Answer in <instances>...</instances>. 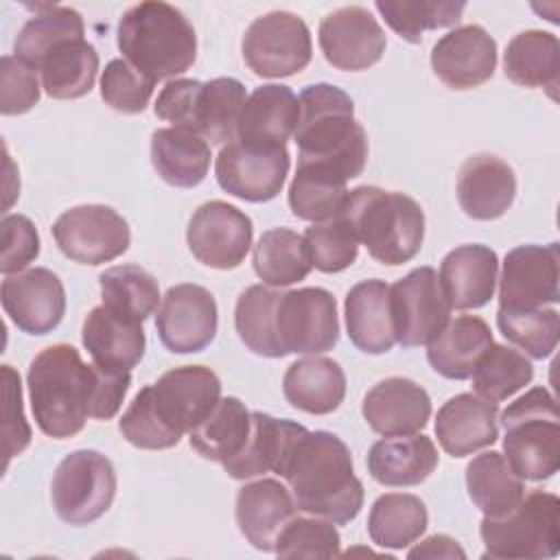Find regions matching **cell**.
<instances>
[{
	"instance_id": "6da1fadb",
	"label": "cell",
	"mask_w": 560,
	"mask_h": 560,
	"mask_svg": "<svg viewBox=\"0 0 560 560\" xmlns=\"http://www.w3.org/2000/svg\"><path fill=\"white\" fill-rule=\"evenodd\" d=\"M131 385L129 372H107L85 363L70 343H52L28 365V400L39 431L55 440L77 435L88 418L118 413Z\"/></svg>"
},
{
	"instance_id": "7a4b0ae2",
	"label": "cell",
	"mask_w": 560,
	"mask_h": 560,
	"mask_svg": "<svg viewBox=\"0 0 560 560\" xmlns=\"http://www.w3.org/2000/svg\"><path fill=\"white\" fill-rule=\"evenodd\" d=\"M298 510L346 525L363 508V483L354 475L350 448L330 431H302L278 472Z\"/></svg>"
},
{
	"instance_id": "3957f363",
	"label": "cell",
	"mask_w": 560,
	"mask_h": 560,
	"mask_svg": "<svg viewBox=\"0 0 560 560\" xmlns=\"http://www.w3.org/2000/svg\"><path fill=\"white\" fill-rule=\"evenodd\" d=\"M293 131L298 162L354 179L368 162V136L354 118L352 98L337 85L313 83L302 90Z\"/></svg>"
},
{
	"instance_id": "277c9868",
	"label": "cell",
	"mask_w": 560,
	"mask_h": 560,
	"mask_svg": "<svg viewBox=\"0 0 560 560\" xmlns=\"http://www.w3.org/2000/svg\"><path fill=\"white\" fill-rule=\"evenodd\" d=\"M118 50L155 83L184 74L197 59V35L188 18L168 2H140L127 9L116 31Z\"/></svg>"
},
{
	"instance_id": "5b68a950",
	"label": "cell",
	"mask_w": 560,
	"mask_h": 560,
	"mask_svg": "<svg viewBox=\"0 0 560 560\" xmlns=\"http://www.w3.org/2000/svg\"><path fill=\"white\" fill-rule=\"evenodd\" d=\"M337 217L352 228L374 260L389 267L409 262L424 241V212L405 192L359 186L348 190Z\"/></svg>"
},
{
	"instance_id": "8992f818",
	"label": "cell",
	"mask_w": 560,
	"mask_h": 560,
	"mask_svg": "<svg viewBox=\"0 0 560 560\" xmlns=\"http://www.w3.org/2000/svg\"><path fill=\"white\" fill-rule=\"evenodd\" d=\"M503 457L527 481L551 479L560 468V413L547 387H532L501 411Z\"/></svg>"
},
{
	"instance_id": "52a82bcc",
	"label": "cell",
	"mask_w": 560,
	"mask_h": 560,
	"mask_svg": "<svg viewBox=\"0 0 560 560\" xmlns=\"http://www.w3.org/2000/svg\"><path fill=\"white\" fill-rule=\"evenodd\" d=\"M560 499L553 492L532 490L503 516H483L479 534L483 558L538 560L560 551Z\"/></svg>"
},
{
	"instance_id": "ba28073f",
	"label": "cell",
	"mask_w": 560,
	"mask_h": 560,
	"mask_svg": "<svg viewBox=\"0 0 560 560\" xmlns=\"http://www.w3.org/2000/svg\"><path fill=\"white\" fill-rule=\"evenodd\" d=\"M116 470L109 457L81 448L66 455L50 483L52 508L68 525H88L101 518L116 497Z\"/></svg>"
},
{
	"instance_id": "9c48e42d",
	"label": "cell",
	"mask_w": 560,
	"mask_h": 560,
	"mask_svg": "<svg viewBox=\"0 0 560 560\" xmlns=\"http://www.w3.org/2000/svg\"><path fill=\"white\" fill-rule=\"evenodd\" d=\"M276 341L287 354H319L339 341L337 300L322 287H302L280 293L273 313Z\"/></svg>"
},
{
	"instance_id": "30bf717a",
	"label": "cell",
	"mask_w": 560,
	"mask_h": 560,
	"mask_svg": "<svg viewBox=\"0 0 560 560\" xmlns=\"http://www.w3.org/2000/svg\"><path fill=\"white\" fill-rule=\"evenodd\" d=\"M247 68L265 79H282L302 72L313 57L306 22L291 11H269L256 18L243 35Z\"/></svg>"
},
{
	"instance_id": "8fae6325",
	"label": "cell",
	"mask_w": 560,
	"mask_h": 560,
	"mask_svg": "<svg viewBox=\"0 0 560 560\" xmlns=\"http://www.w3.org/2000/svg\"><path fill=\"white\" fill-rule=\"evenodd\" d=\"M389 313L396 343L427 346L451 319V304L433 267L411 269L389 287Z\"/></svg>"
},
{
	"instance_id": "7c38bea8",
	"label": "cell",
	"mask_w": 560,
	"mask_h": 560,
	"mask_svg": "<svg viewBox=\"0 0 560 560\" xmlns=\"http://www.w3.org/2000/svg\"><path fill=\"white\" fill-rule=\"evenodd\" d=\"M61 254L81 265H103L129 249V223L109 206L83 203L66 210L52 225Z\"/></svg>"
},
{
	"instance_id": "4fadbf2b",
	"label": "cell",
	"mask_w": 560,
	"mask_h": 560,
	"mask_svg": "<svg viewBox=\"0 0 560 560\" xmlns=\"http://www.w3.org/2000/svg\"><path fill=\"white\" fill-rule=\"evenodd\" d=\"M289 166L287 147H258L232 140L217 155L214 177L228 195L262 203L280 195Z\"/></svg>"
},
{
	"instance_id": "5bb4252c",
	"label": "cell",
	"mask_w": 560,
	"mask_h": 560,
	"mask_svg": "<svg viewBox=\"0 0 560 560\" xmlns=\"http://www.w3.org/2000/svg\"><path fill=\"white\" fill-rule=\"evenodd\" d=\"M149 387L151 407L179 440L190 433L221 400V381L206 365H179Z\"/></svg>"
},
{
	"instance_id": "9a60e30c",
	"label": "cell",
	"mask_w": 560,
	"mask_h": 560,
	"mask_svg": "<svg viewBox=\"0 0 560 560\" xmlns=\"http://www.w3.org/2000/svg\"><path fill=\"white\" fill-rule=\"evenodd\" d=\"M252 219L236 206L212 199L201 203L186 228L190 254L212 269H236L252 247Z\"/></svg>"
},
{
	"instance_id": "2e32d148",
	"label": "cell",
	"mask_w": 560,
	"mask_h": 560,
	"mask_svg": "<svg viewBox=\"0 0 560 560\" xmlns=\"http://www.w3.org/2000/svg\"><path fill=\"white\" fill-rule=\"evenodd\" d=\"M219 308L214 295L199 284H175L162 298L155 330L162 346L175 354L201 352L217 335Z\"/></svg>"
},
{
	"instance_id": "e0dca14e",
	"label": "cell",
	"mask_w": 560,
	"mask_h": 560,
	"mask_svg": "<svg viewBox=\"0 0 560 560\" xmlns=\"http://www.w3.org/2000/svg\"><path fill=\"white\" fill-rule=\"evenodd\" d=\"M558 243L521 245L505 254L499 278V306L540 308L560 300Z\"/></svg>"
},
{
	"instance_id": "ac0fdd59",
	"label": "cell",
	"mask_w": 560,
	"mask_h": 560,
	"mask_svg": "<svg viewBox=\"0 0 560 560\" xmlns=\"http://www.w3.org/2000/svg\"><path fill=\"white\" fill-rule=\"evenodd\" d=\"M385 46L387 39L381 24L365 7H339L319 22V48L337 70H368L383 57Z\"/></svg>"
},
{
	"instance_id": "d6986e66",
	"label": "cell",
	"mask_w": 560,
	"mask_h": 560,
	"mask_svg": "<svg viewBox=\"0 0 560 560\" xmlns=\"http://www.w3.org/2000/svg\"><path fill=\"white\" fill-rule=\"evenodd\" d=\"M0 302L9 319L26 335H48L66 315L63 282L46 267L7 276L0 287Z\"/></svg>"
},
{
	"instance_id": "ffe728a7",
	"label": "cell",
	"mask_w": 560,
	"mask_h": 560,
	"mask_svg": "<svg viewBox=\"0 0 560 560\" xmlns=\"http://www.w3.org/2000/svg\"><path fill=\"white\" fill-rule=\"evenodd\" d=\"M435 77L451 90H472L497 68V42L479 24H466L442 35L431 50Z\"/></svg>"
},
{
	"instance_id": "44dd1931",
	"label": "cell",
	"mask_w": 560,
	"mask_h": 560,
	"mask_svg": "<svg viewBox=\"0 0 560 560\" xmlns=\"http://www.w3.org/2000/svg\"><path fill=\"white\" fill-rule=\"evenodd\" d=\"M361 413L378 435H409L427 427L431 398L422 385L405 376L378 381L365 396Z\"/></svg>"
},
{
	"instance_id": "7402d4cb",
	"label": "cell",
	"mask_w": 560,
	"mask_h": 560,
	"mask_svg": "<svg viewBox=\"0 0 560 560\" xmlns=\"http://www.w3.org/2000/svg\"><path fill=\"white\" fill-rule=\"evenodd\" d=\"M298 505L291 490L278 479H256L236 492V525L245 540L258 551H273L280 532L295 516Z\"/></svg>"
},
{
	"instance_id": "603a6c76",
	"label": "cell",
	"mask_w": 560,
	"mask_h": 560,
	"mask_svg": "<svg viewBox=\"0 0 560 560\" xmlns=\"http://www.w3.org/2000/svg\"><path fill=\"white\" fill-rule=\"evenodd\" d=\"M516 197L514 168L492 153L470 155L457 173V201L466 217L492 221L503 217Z\"/></svg>"
},
{
	"instance_id": "cb8c5ba5",
	"label": "cell",
	"mask_w": 560,
	"mask_h": 560,
	"mask_svg": "<svg viewBox=\"0 0 560 560\" xmlns=\"http://www.w3.org/2000/svg\"><path fill=\"white\" fill-rule=\"evenodd\" d=\"M81 341L92 363L107 372H131L144 357V328L105 304L94 306L81 326Z\"/></svg>"
},
{
	"instance_id": "d4e9b609",
	"label": "cell",
	"mask_w": 560,
	"mask_h": 560,
	"mask_svg": "<svg viewBox=\"0 0 560 560\" xmlns=\"http://www.w3.org/2000/svg\"><path fill=\"white\" fill-rule=\"evenodd\" d=\"M497 402L477 394H457L448 398L435 416V435L440 446L453 457H466L492 446L499 438Z\"/></svg>"
},
{
	"instance_id": "484cf974",
	"label": "cell",
	"mask_w": 560,
	"mask_h": 560,
	"mask_svg": "<svg viewBox=\"0 0 560 560\" xmlns=\"http://www.w3.org/2000/svg\"><path fill=\"white\" fill-rule=\"evenodd\" d=\"M499 258L488 245H459L451 249L440 265V284L457 311L481 308L490 302L497 287Z\"/></svg>"
},
{
	"instance_id": "4316f807",
	"label": "cell",
	"mask_w": 560,
	"mask_h": 560,
	"mask_svg": "<svg viewBox=\"0 0 560 560\" xmlns=\"http://www.w3.org/2000/svg\"><path fill=\"white\" fill-rule=\"evenodd\" d=\"M300 118V103L291 88L267 83L256 88L241 112L236 140L258 147H287Z\"/></svg>"
},
{
	"instance_id": "83f0119b",
	"label": "cell",
	"mask_w": 560,
	"mask_h": 560,
	"mask_svg": "<svg viewBox=\"0 0 560 560\" xmlns=\"http://www.w3.org/2000/svg\"><path fill=\"white\" fill-rule=\"evenodd\" d=\"M346 330L357 350L385 354L394 348V326L389 313V284L372 278L357 282L343 302Z\"/></svg>"
},
{
	"instance_id": "f1b7e54d",
	"label": "cell",
	"mask_w": 560,
	"mask_h": 560,
	"mask_svg": "<svg viewBox=\"0 0 560 560\" xmlns=\"http://www.w3.org/2000/svg\"><path fill=\"white\" fill-rule=\"evenodd\" d=\"M438 462L435 444L422 433L383 438L368 453L370 477L389 488L422 483L438 468Z\"/></svg>"
},
{
	"instance_id": "f546056e",
	"label": "cell",
	"mask_w": 560,
	"mask_h": 560,
	"mask_svg": "<svg viewBox=\"0 0 560 560\" xmlns=\"http://www.w3.org/2000/svg\"><path fill=\"white\" fill-rule=\"evenodd\" d=\"M490 343L492 330L486 319L479 315H457L427 343V359L440 376L466 381Z\"/></svg>"
},
{
	"instance_id": "4dcf8cb0",
	"label": "cell",
	"mask_w": 560,
	"mask_h": 560,
	"mask_svg": "<svg viewBox=\"0 0 560 560\" xmlns=\"http://www.w3.org/2000/svg\"><path fill=\"white\" fill-rule=\"evenodd\" d=\"M287 402L313 416H326L339 409L346 398L343 368L328 357H304L293 361L282 378Z\"/></svg>"
},
{
	"instance_id": "1f68e13d",
	"label": "cell",
	"mask_w": 560,
	"mask_h": 560,
	"mask_svg": "<svg viewBox=\"0 0 560 560\" xmlns=\"http://www.w3.org/2000/svg\"><path fill=\"white\" fill-rule=\"evenodd\" d=\"M302 431H306V427L293 420L252 411L249 438L241 453L223 464L225 472L238 481L262 477L267 472H278L287 451Z\"/></svg>"
},
{
	"instance_id": "d6a6232c",
	"label": "cell",
	"mask_w": 560,
	"mask_h": 560,
	"mask_svg": "<svg viewBox=\"0 0 560 560\" xmlns=\"http://www.w3.org/2000/svg\"><path fill=\"white\" fill-rule=\"evenodd\" d=\"M210 144L182 127H162L151 133V164L160 179L175 188L199 186L210 168Z\"/></svg>"
},
{
	"instance_id": "836d02e7",
	"label": "cell",
	"mask_w": 560,
	"mask_h": 560,
	"mask_svg": "<svg viewBox=\"0 0 560 560\" xmlns=\"http://www.w3.org/2000/svg\"><path fill=\"white\" fill-rule=\"evenodd\" d=\"M35 70L50 98H81L94 88L98 52L85 37L63 39L37 61Z\"/></svg>"
},
{
	"instance_id": "e575fe53",
	"label": "cell",
	"mask_w": 560,
	"mask_h": 560,
	"mask_svg": "<svg viewBox=\"0 0 560 560\" xmlns=\"http://www.w3.org/2000/svg\"><path fill=\"white\" fill-rule=\"evenodd\" d=\"M505 77L521 88H545L553 98L560 77V42L553 33L529 28L514 35L503 52Z\"/></svg>"
},
{
	"instance_id": "d590c367",
	"label": "cell",
	"mask_w": 560,
	"mask_h": 560,
	"mask_svg": "<svg viewBox=\"0 0 560 560\" xmlns=\"http://www.w3.org/2000/svg\"><path fill=\"white\" fill-rule=\"evenodd\" d=\"M252 431V411L236 398H221L214 409L188 433L190 446L210 462L221 466L236 457Z\"/></svg>"
},
{
	"instance_id": "8d00e7d4",
	"label": "cell",
	"mask_w": 560,
	"mask_h": 560,
	"mask_svg": "<svg viewBox=\"0 0 560 560\" xmlns=\"http://www.w3.org/2000/svg\"><path fill=\"white\" fill-rule=\"evenodd\" d=\"M466 490L483 516H503L525 494L523 479L510 468L503 453L486 451L466 466Z\"/></svg>"
},
{
	"instance_id": "74e56055",
	"label": "cell",
	"mask_w": 560,
	"mask_h": 560,
	"mask_svg": "<svg viewBox=\"0 0 560 560\" xmlns=\"http://www.w3.org/2000/svg\"><path fill=\"white\" fill-rule=\"evenodd\" d=\"M429 525V512L420 497L407 492L381 494L368 516V534L383 549H405Z\"/></svg>"
},
{
	"instance_id": "f35d334b",
	"label": "cell",
	"mask_w": 560,
	"mask_h": 560,
	"mask_svg": "<svg viewBox=\"0 0 560 560\" xmlns=\"http://www.w3.org/2000/svg\"><path fill=\"white\" fill-rule=\"evenodd\" d=\"M245 85L234 77H217L201 85L195 112V131L210 144L225 147L236 140L241 112L245 107Z\"/></svg>"
},
{
	"instance_id": "ab89813d",
	"label": "cell",
	"mask_w": 560,
	"mask_h": 560,
	"mask_svg": "<svg viewBox=\"0 0 560 560\" xmlns=\"http://www.w3.org/2000/svg\"><path fill=\"white\" fill-rule=\"evenodd\" d=\"M256 276L269 287H289L304 280L313 265L302 234L289 228H271L260 234L252 254Z\"/></svg>"
},
{
	"instance_id": "60d3db41",
	"label": "cell",
	"mask_w": 560,
	"mask_h": 560,
	"mask_svg": "<svg viewBox=\"0 0 560 560\" xmlns=\"http://www.w3.org/2000/svg\"><path fill=\"white\" fill-rule=\"evenodd\" d=\"M85 24L77 9L63 4H42L35 15L24 22L15 42L13 55L28 63L33 70L37 61L59 42L83 37Z\"/></svg>"
},
{
	"instance_id": "b9f144b4",
	"label": "cell",
	"mask_w": 560,
	"mask_h": 560,
	"mask_svg": "<svg viewBox=\"0 0 560 560\" xmlns=\"http://www.w3.org/2000/svg\"><path fill=\"white\" fill-rule=\"evenodd\" d=\"M346 195V179L319 166L298 162L289 186V208L302 221L322 223L339 214Z\"/></svg>"
},
{
	"instance_id": "7bdbcfd3",
	"label": "cell",
	"mask_w": 560,
	"mask_h": 560,
	"mask_svg": "<svg viewBox=\"0 0 560 560\" xmlns=\"http://www.w3.org/2000/svg\"><path fill=\"white\" fill-rule=\"evenodd\" d=\"M103 304L136 322H144L160 302L158 280L138 265H116L98 276Z\"/></svg>"
},
{
	"instance_id": "ee69618b",
	"label": "cell",
	"mask_w": 560,
	"mask_h": 560,
	"mask_svg": "<svg viewBox=\"0 0 560 560\" xmlns=\"http://www.w3.org/2000/svg\"><path fill=\"white\" fill-rule=\"evenodd\" d=\"M470 378L479 398L501 402L532 383L534 365L523 352L492 341Z\"/></svg>"
},
{
	"instance_id": "f6af8a7d",
	"label": "cell",
	"mask_w": 560,
	"mask_h": 560,
	"mask_svg": "<svg viewBox=\"0 0 560 560\" xmlns=\"http://www.w3.org/2000/svg\"><path fill=\"white\" fill-rule=\"evenodd\" d=\"M278 298L280 291L265 284H252L238 295L234 308V328L238 332V339L247 346V350L267 359L282 357L273 330Z\"/></svg>"
},
{
	"instance_id": "bcb514c9",
	"label": "cell",
	"mask_w": 560,
	"mask_h": 560,
	"mask_svg": "<svg viewBox=\"0 0 560 560\" xmlns=\"http://www.w3.org/2000/svg\"><path fill=\"white\" fill-rule=\"evenodd\" d=\"M374 7L398 37H402L405 42L418 44L424 31L455 26L462 20L466 2L376 0Z\"/></svg>"
},
{
	"instance_id": "7dc6e473",
	"label": "cell",
	"mask_w": 560,
	"mask_h": 560,
	"mask_svg": "<svg viewBox=\"0 0 560 560\" xmlns=\"http://www.w3.org/2000/svg\"><path fill=\"white\" fill-rule=\"evenodd\" d=\"M501 335L525 350L532 359H547L558 346L560 315L553 306L540 308H505L497 311Z\"/></svg>"
},
{
	"instance_id": "c3c4849f",
	"label": "cell",
	"mask_w": 560,
	"mask_h": 560,
	"mask_svg": "<svg viewBox=\"0 0 560 560\" xmlns=\"http://www.w3.org/2000/svg\"><path fill=\"white\" fill-rule=\"evenodd\" d=\"M302 238L311 265L322 273H339L348 269L359 256V241L341 217L313 223L306 228Z\"/></svg>"
},
{
	"instance_id": "681fc988",
	"label": "cell",
	"mask_w": 560,
	"mask_h": 560,
	"mask_svg": "<svg viewBox=\"0 0 560 560\" xmlns=\"http://www.w3.org/2000/svg\"><path fill=\"white\" fill-rule=\"evenodd\" d=\"M341 538L332 521L317 516H293L276 540L278 558H335Z\"/></svg>"
},
{
	"instance_id": "f907efd6",
	"label": "cell",
	"mask_w": 560,
	"mask_h": 560,
	"mask_svg": "<svg viewBox=\"0 0 560 560\" xmlns=\"http://www.w3.org/2000/svg\"><path fill=\"white\" fill-rule=\"evenodd\" d=\"M155 81L127 59H112L101 74V98L120 114H140L153 96Z\"/></svg>"
},
{
	"instance_id": "816d5d0a",
	"label": "cell",
	"mask_w": 560,
	"mask_h": 560,
	"mask_svg": "<svg viewBox=\"0 0 560 560\" xmlns=\"http://www.w3.org/2000/svg\"><path fill=\"white\" fill-rule=\"evenodd\" d=\"M118 429H120L122 438L129 444H133L136 448L164 451V448H173L179 444V438L173 435L162 424L158 413L153 411L151 398H149V387H142L133 396L127 411L118 420Z\"/></svg>"
},
{
	"instance_id": "f5cc1de1",
	"label": "cell",
	"mask_w": 560,
	"mask_h": 560,
	"mask_svg": "<svg viewBox=\"0 0 560 560\" xmlns=\"http://www.w3.org/2000/svg\"><path fill=\"white\" fill-rule=\"evenodd\" d=\"M39 79L37 70L18 59L15 55H4L0 61V112L4 116L26 114L39 101Z\"/></svg>"
},
{
	"instance_id": "db71d44e",
	"label": "cell",
	"mask_w": 560,
	"mask_h": 560,
	"mask_svg": "<svg viewBox=\"0 0 560 560\" xmlns=\"http://www.w3.org/2000/svg\"><path fill=\"white\" fill-rule=\"evenodd\" d=\"M0 234H2L0 271L4 276L20 273L39 256V234L28 217L4 214L0 223Z\"/></svg>"
},
{
	"instance_id": "11a10c76",
	"label": "cell",
	"mask_w": 560,
	"mask_h": 560,
	"mask_svg": "<svg viewBox=\"0 0 560 560\" xmlns=\"http://www.w3.org/2000/svg\"><path fill=\"white\" fill-rule=\"evenodd\" d=\"M201 85L203 83L197 79H171L155 98V116L171 122L173 127L195 131V112Z\"/></svg>"
},
{
	"instance_id": "9f6ffc18",
	"label": "cell",
	"mask_w": 560,
	"mask_h": 560,
	"mask_svg": "<svg viewBox=\"0 0 560 560\" xmlns=\"http://www.w3.org/2000/svg\"><path fill=\"white\" fill-rule=\"evenodd\" d=\"M4 381V466L31 444V427L22 409L20 374L11 365H2Z\"/></svg>"
},
{
	"instance_id": "6f0895ef",
	"label": "cell",
	"mask_w": 560,
	"mask_h": 560,
	"mask_svg": "<svg viewBox=\"0 0 560 560\" xmlns=\"http://www.w3.org/2000/svg\"><path fill=\"white\" fill-rule=\"evenodd\" d=\"M407 558H466V551L459 547V542L446 534H433L418 542L413 549H409Z\"/></svg>"
}]
</instances>
